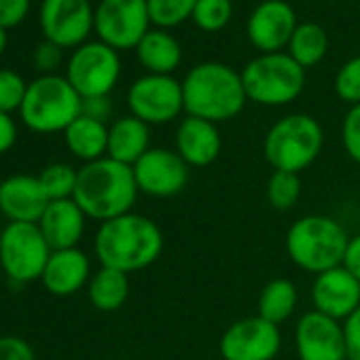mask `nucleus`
I'll use <instances>...</instances> for the list:
<instances>
[{
  "label": "nucleus",
  "instance_id": "nucleus-1",
  "mask_svg": "<svg viewBox=\"0 0 360 360\" xmlns=\"http://www.w3.org/2000/svg\"><path fill=\"white\" fill-rule=\"evenodd\" d=\"M94 252L102 267L134 274L150 267L163 252L159 225L138 212H127L100 223L94 238Z\"/></svg>",
  "mask_w": 360,
  "mask_h": 360
},
{
  "label": "nucleus",
  "instance_id": "nucleus-2",
  "mask_svg": "<svg viewBox=\"0 0 360 360\" xmlns=\"http://www.w3.org/2000/svg\"><path fill=\"white\" fill-rule=\"evenodd\" d=\"M138 193L131 165L102 157L79 167L72 200L87 214V219L106 223L134 212Z\"/></svg>",
  "mask_w": 360,
  "mask_h": 360
},
{
  "label": "nucleus",
  "instance_id": "nucleus-3",
  "mask_svg": "<svg viewBox=\"0 0 360 360\" xmlns=\"http://www.w3.org/2000/svg\"><path fill=\"white\" fill-rule=\"evenodd\" d=\"M185 112L189 117L225 123L236 119L248 98L242 72L223 62H202L193 66L183 81Z\"/></svg>",
  "mask_w": 360,
  "mask_h": 360
},
{
  "label": "nucleus",
  "instance_id": "nucleus-4",
  "mask_svg": "<svg viewBox=\"0 0 360 360\" xmlns=\"http://www.w3.org/2000/svg\"><path fill=\"white\" fill-rule=\"evenodd\" d=\"M347 240L349 236L339 221L324 214H307L290 225L286 252L299 269L318 276L343 265Z\"/></svg>",
  "mask_w": 360,
  "mask_h": 360
},
{
  "label": "nucleus",
  "instance_id": "nucleus-5",
  "mask_svg": "<svg viewBox=\"0 0 360 360\" xmlns=\"http://www.w3.org/2000/svg\"><path fill=\"white\" fill-rule=\"evenodd\" d=\"M322 148L324 129L318 119L305 112L278 119L263 140V155L276 172L299 174L320 157Z\"/></svg>",
  "mask_w": 360,
  "mask_h": 360
},
{
  "label": "nucleus",
  "instance_id": "nucleus-6",
  "mask_svg": "<svg viewBox=\"0 0 360 360\" xmlns=\"http://www.w3.org/2000/svg\"><path fill=\"white\" fill-rule=\"evenodd\" d=\"M83 112V98L60 75H41L28 83L20 108L22 123L34 134H64V129Z\"/></svg>",
  "mask_w": 360,
  "mask_h": 360
},
{
  "label": "nucleus",
  "instance_id": "nucleus-7",
  "mask_svg": "<svg viewBox=\"0 0 360 360\" xmlns=\"http://www.w3.org/2000/svg\"><path fill=\"white\" fill-rule=\"evenodd\" d=\"M242 83L248 102L259 106H286L295 102L305 87V68L286 51L259 53L242 70Z\"/></svg>",
  "mask_w": 360,
  "mask_h": 360
},
{
  "label": "nucleus",
  "instance_id": "nucleus-8",
  "mask_svg": "<svg viewBox=\"0 0 360 360\" xmlns=\"http://www.w3.org/2000/svg\"><path fill=\"white\" fill-rule=\"evenodd\" d=\"M51 252L37 223H7L0 231V269L13 284L41 280Z\"/></svg>",
  "mask_w": 360,
  "mask_h": 360
},
{
  "label": "nucleus",
  "instance_id": "nucleus-9",
  "mask_svg": "<svg viewBox=\"0 0 360 360\" xmlns=\"http://www.w3.org/2000/svg\"><path fill=\"white\" fill-rule=\"evenodd\" d=\"M64 77L83 100L110 96L121 79L119 51L102 41H87L72 51Z\"/></svg>",
  "mask_w": 360,
  "mask_h": 360
},
{
  "label": "nucleus",
  "instance_id": "nucleus-10",
  "mask_svg": "<svg viewBox=\"0 0 360 360\" xmlns=\"http://www.w3.org/2000/svg\"><path fill=\"white\" fill-rule=\"evenodd\" d=\"M146 0H100L94 15L98 41L115 51L136 49L150 30Z\"/></svg>",
  "mask_w": 360,
  "mask_h": 360
},
{
  "label": "nucleus",
  "instance_id": "nucleus-11",
  "mask_svg": "<svg viewBox=\"0 0 360 360\" xmlns=\"http://www.w3.org/2000/svg\"><path fill=\"white\" fill-rule=\"evenodd\" d=\"M129 115L146 125H165L185 112L183 81L165 75H144L127 89Z\"/></svg>",
  "mask_w": 360,
  "mask_h": 360
},
{
  "label": "nucleus",
  "instance_id": "nucleus-12",
  "mask_svg": "<svg viewBox=\"0 0 360 360\" xmlns=\"http://www.w3.org/2000/svg\"><path fill=\"white\" fill-rule=\"evenodd\" d=\"M131 169L138 191L157 200H167L183 193L191 178V167L185 163V159L165 146H150L131 165Z\"/></svg>",
  "mask_w": 360,
  "mask_h": 360
},
{
  "label": "nucleus",
  "instance_id": "nucleus-13",
  "mask_svg": "<svg viewBox=\"0 0 360 360\" xmlns=\"http://www.w3.org/2000/svg\"><path fill=\"white\" fill-rule=\"evenodd\" d=\"M94 15L96 9L89 0H43L39 22L45 41L62 49H77L87 43Z\"/></svg>",
  "mask_w": 360,
  "mask_h": 360
},
{
  "label": "nucleus",
  "instance_id": "nucleus-14",
  "mask_svg": "<svg viewBox=\"0 0 360 360\" xmlns=\"http://www.w3.org/2000/svg\"><path fill=\"white\" fill-rule=\"evenodd\" d=\"M219 349L223 360H274L282 349V333L278 324L248 316L229 324Z\"/></svg>",
  "mask_w": 360,
  "mask_h": 360
},
{
  "label": "nucleus",
  "instance_id": "nucleus-15",
  "mask_svg": "<svg viewBox=\"0 0 360 360\" xmlns=\"http://www.w3.org/2000/svg\"><path fill=\"white\" fill-rule=\"evenodd\" d=\"M299 26L297 13L286 0H263L246 22V37L259 53L286 51Z\"/></svg>",
  "mask_w": 360,
  "mask_h": 360
},
{
  "label": "nucleus",
  "instance_id": "nucleus-16",
  "mask_svg": "<svg viewBox=\"0 0 360 360\" xmlns=\"http://www.w3.org/2000/svg\"><path fill=\"white\" fill-rule=\"evenodd\" d=\"M295 349L299 360H347L343 322L316 309L303 314L295 326Z\"/></svg>",
  "mask_w": 360,
  "mask_h": 360
},
{
  "label": "nucleus",
  "instance_id": "nucleus-17",
  "mask_svg": "<svg viewBox=\"0 0 360 360\" xmlns=\"http://www.w3.org/2000/svg\"><path fill=\"white\" fill-rule=\"evenodd\" d=\"M311 303L316 311L343 322L360 307V282L343 265L322 271L311 284Z\"/></svg>",
  "mask_w": 360,
  "mask_h": 360
},
{
  "label": "nucleus",
  "instance_id": "nucleus-18",
  "mask_svg": "<svg viewBox=\"0 0 360 360\" xmlns=\"http://www.w3.org/2000/svg\"><path fill=\"white\" fill-rule=\"evenodd\" d=\"M47 206L39 176L11 174L0 180V214L9 223H39Z\"/></svg>",
  "mask_w": 360,
  "mask_h": 360
},
{
  "label": "nucleus",
  "instance_id": "nucleus-19",
  "mask_svg": "<svg viewBox=\"0 0 360 360\" xmlns=\"http://www.w3.org/2000/svg\"><path fill=\"white\" fill-rule=\"evenodd\" d=\"M91 274V261L85 250H53L41 276V284L53 297H72L79 290L87 288Z\"/></svg>",
  "mask_w": 360,
  "mask_h": 360
},
{
  "label": "nucleus",
  "instance_id": "nucleus-20",
  "mask_svg": "<svg viewBox=\"0 0 360 360\" xmlns=\"http://www.w3.org/2000/svg\"><path fill=\"white\" fill-rule=\"evenodd\" d=\"M189 167H206L212 165L223 150V136L217 123L185 117L176 127V148Z\"/></svg>",
  "mask_w": 360,
  "mask_h": 360
},
{
  "label": "nucleus",
  "instance_id": "nucleus-21",
  "mask_svg": "<svg viewBox=\"0 0 360 360\" xmlns=\"http://www.w3.org/2000/svg\"><path fill=\"white\" fill-rule=\"evenodd\" d=\"M87 214L79 208L75 200H56L49 202L37 225L51 250H64L79 248V242L83 240L87 229Z\"/></svg>",
  "mask_w": 360,
  "mask_h": 360
},
{
  "label": "nucleus",
  "instance_id": "nucleus-22",
  "mask_svg": "<svg viewBox=\"0 0 360 360\" xmlns=\"http://www.w3.org/2000/svg\"><path fill=\"white\" fill-rule=\"evenodd\" d=\"M150 148V125L134 115L115 119L108 125V153L106 157L134 165Z\"/></svg>",
  "mask_w": 360,
  "mask_h": 360
},
{
  "label": "nucleus",
  "instance_id": "nucleus-23",
  "mask_svg": "<svg viewBox=\"0 0 360 360\" xmlns=\"http://www.w3.org/2000/svg\"><path fill=\"white\" fill-rule=\"evenodd\" d=\"M136 58L146 75L172 77V72H176L178 66L183 64V47L169 30L150 28L138 43Z\"/></svg>",
  "mask_w": 360,
  "mask_h": 360
},
{
  "label": "nucleus",
  "instance_id": "nucleus-24",
  "mask_svg": "<svg viewBox=\"0 0 360 360\" xmlns=\"http://www.w3.org/2000/svg\"><path fill=\"white\" fill-rule=\"evenodd\" d=\"M64 144L79 161H98L108 153V125L81 115L64 129Z\"/></svg>",
  "mask_w": 360,
  "mask_h": 360
},
{
  "label": "nucleus",
  "instance_id": "nucleus-25",
  "mask_svg": "<svg viewBox=\"0 0 360 360\" xmlns=\"http://www.w3.org/2000/svg\"><path fill=\"white\" fill-rule=\"evenodd\" d=\"M129 297V276L119 271V269H110V267H102L98 271L91 274L89 284H87V299L89 303L104 314L117 311L125 305Z\"/></svg>",
  "mask_w": 360,
  "mask_h": 360
},
{
  "label": "nucleus",
  "instance_id": "nucleus-26",
  "mask_svg": "<svg viewBox=\"0 0 360 360\" xmlns=\"http://www.w3.org/2000/svg\"><path fill=\"white\" fill-rule=\"evenodd\" d=\"M297 303H299V290H297L295 282L288 278H274L263 286V290L259 295V314L257 316L280 326L295 314Z\"/></svg>",
  "mask_w": 360,
  "mask_h": 360
},
{
  "label": "nucleus",
  "instance_id": "nucleus-27",
  "mask_svg": "<svg viewBox=\"0 0 360 360\" xmlns=\"http://www.w3.org/2000/svg\"><path fill=\"white\" fill-rule=\"evenodd\" d=\"M286 53L305 70L318 66L328 53L326 30L316 22H299V26L286 47Z\"/></svg>",
  "mask_w": 360,
  "mask_h": 360
},
{
  "label": "nucleus",
  "instance_id": "nucleus-28",
  "mask_svg": "<svg viewBox=\"0 0 360 360\" xmlns=\"http://www.w3.org/2000/svg\"><path fill=\"white\" fill-rule=\"evenodd\" d=\"M37 176H39V183H41L49 202L72 200L75 189H77V178H79L77 167H72L70 163L58 161V163L45 165Z\"/></svg>",
  "mask_w": 360,
  "mask_h": 360
},
{
  "label": "nucleus",
  "instance_id": "nucleus-29",
  "mask_svg": "<svg viewBox=\"0 0 360 360\" xmlns=\"http://www.w3.org/2000/svg\"><path fill=\"white\" fill-rule=\"evenodd\" d=\"M265 195H267V204L278 212H286V210L295 208L299 198H301V178H299V174L276 172L274 169V174L267 180Z\"/></svg>",
  "mask_w": 360,
  "mask_h": 360
},
{
  "label": "nucleus",
  "instance_id": "nucleus-30",
  "mask_svg": "<svg viewBox=\"0 0 360 360\" xmlns=\"http://www.w3.org/2000/svg\"><path fill=\"white\" fill-rule=\"evenodd\" d=\"M150 24L161 30L176 28L193 18L198 0H146Z\"/></svg>",
  "mask_w": 360,
  "mask_h": 360
},
{
  "label": "nucleus",
  "instance_id": "nucleus-31",
  "mask_svg": "<svg viewBox=\"0 0 360 360\" xmlns=\"http://www.w3.org/2000/svg\"><path fill=\"white\" fill-rule=\"evenodd\" d=\"M233 15V0H198L191 22L202 32H221Z\"/></svg>",
  "mask_w": 360,
  "mask_h": 360
},
{
  "label": "nucleus",
  "instance_id": "nucleus-32",
  "mask_svg": "<svg viewBox=\"0 0 360 360\" xmlns=\"http://www.w3.org/2000/svg\"><path fill=\"white\" fill-rule=\"evenodd\" d=\"M333 89L341 102H345L349 106L360 104V56L349 58L337 70L335 81H333Z\"/></svg>",
  "mask_w": 360,
  "mask_h": 360
},
{
  "label": "nucleus",
  "instance_id": "nucleus-33",
  "mask_svg": "<svg viewBox=\"0 0 360 360\" xmlns=\"http://www.w3.org/2000/svg\"><path fill=\"white\" fill-rule=\"evenodd\" d=\"M26 91H28V83L20 72L9 68L0 70V112L7 115L20 112Z\"/></svg>",
  "mask_w": 360,
  "mask_h": 360
},
{
  "label": "nucleus",
  "instance_id": "nucleus-34",
  "mask_svg": "<svg viewBox=\"0 0 360 360\" xmlns=\"http://www.w3.org/2000/svg\"><path fill=\"white\" fill-rule=\"evenodd\" d=\"M341 142L347 157L360 165V104L349 106L341 121Z\"/></svg>",
  "mask_w": 360,
  "mask_h": 360
},
{
  "label": "nucleus",
  "instance_id": "nucleus-35",
  "mask_svg": "<svg viewBox=\"0 0 360 360\" xmlns=\"http://www.w3.org/2000/svg\"><path fill=\"white\" fill-rule=\"evenodd\" d=\"M0 360H37V356L24 337L0 335Z\"/></svg>",
  "mask_w": 360,
  "mask_h": 360
},
{
  "label": "nucleus",
  "instance_id": "nucleus-36",
  "mask_svg": "<svg viewBox=\"0 0 360 360\" xmlns=\"http://www.w3.org/2000/svg\"><path fill=\"white\" fill-rule=\"evenodd\" d=\"M30 11V0H0V26L11 30L20 26Z\"/></svg>",
  "mask_w": 360,
  "mask_h": 360
},
{
  "label": "nucleus",
  "instance_id": "nucleus-37",
  "mask_svg": "<svg viewBox=\"0 0 360 360\" xmlns=\"http://www.w3.org/2000/svg\"><path fill=\"white\" fill-rule=\"evenodd\" d=\"M62 51H64L62 47H58L49 41H43L34 51V66L43 75H56V70L62 64Z\"/></svg>",
  "mask_w": 360,
  "mask_h": 360
},
{
  "label": "nucleus",
  "instance_id": "nucleus-38",
  "mask_svg": "<svg viewBox=\"0 0 360 360\" xmlns=\"http://www.w3.org/2000/svg\"><path fill=\"white\" fill-rule=\"evenodd\" d=\"M343 335L349 360H360V307L343 320Z\"/></svg>",
  "mask_w": 360,
  "mask_h": 360
},
{
  "label": "nucleus",
  "instance_id": "nucleus-39",
  "mask_svg": "<svg viewBox=\"0 0 360 360\" xmlns=\"http://www.w3.org/2000/svg\"><path fill=\"white\" fill-rule=\"evenodd\" d=\"M18 138H20V129L13 115L0 112V155H7L18 144Z\"/></svg>",
  "mask_w": 360,
  "mask_h": 360
},
{
  "label": "nucleus",
  "instance_id": "nucleus-40",
  "mask_svg": "<svg viewBox=\"0 0 360 360\" xmlns=\"http://www.w3.org/2000/svg\"><path fill=\"white\" fill-rule=\"evenodd\" d=\"M110 112H112V104H110L108 96H98V98H85L83 100V112L81 115H85V117H91L96 121L106 123Z\"/></svg>",
  "mask_w": 360,
  "mask_h": 360
},
{
  "label": "nucleus",
  "instance_id": "nucleus-41",
  "mask_svg": "<svg viewBox=\"0 0 360 360\" xmlns=\"http://www.w3.org/2000/svg\"><path fill=\"white\" fill-rule=\"evenodd\" d=\"M343 267L360 282V233L352 236L347 240L345 257H343Z\"/></svg>",
  "mask_w": 360,
  "mask_h": 360
},
{
  "label": "nucleus",
  "instance_id": "nucleus-42",
  "mask_svg": "<svg viewBox=\"0 0 360 360\" xmlns=\"http://www.w3.org/2000/svg\"><path fill=\"white\" fill-rule=\"evenodd\" d=\"M5 49H7V30L0 26V56H3Z\"/></svg>",
  "mask_w": 360,
  "mask_h": 360
},
{
  "label": "nucleus",
  "instance_id": "nucleus-43",
  "mask_svg": "<svg viewBox=\"0 0 360 360\" xmlns=\"http://www.w3.org/2000/svg\"><path fill=\"white\" fill-rule=\"evenodd\" d=\"M347 360H349V358H347Z\"/></svg>",
  "mask_w": 360,
  "mask_h": 360
}]
</instances>
